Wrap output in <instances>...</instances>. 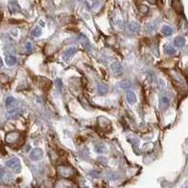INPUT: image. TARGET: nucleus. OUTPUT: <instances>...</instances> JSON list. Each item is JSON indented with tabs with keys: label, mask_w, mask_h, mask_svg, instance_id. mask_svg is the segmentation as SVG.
<instances>
[{
	"label": "nucleus",
	"mask_w": 188,
	"mask_h": 188,
	"mask_svg": "<svg viewBox=\"0 0 188 188\" xmlns=\"http://www.w3.org/2000/svg\"><path fill=\"white\" fill-rule=\"evenodd\" d=\"M77 51H78V49L76 48H71L69 49H67L64 53V55H63L64 61H69V60L71 58H73V56L76 54Z\"/></svg>",
	"instance_id": "6"
},
{
	"label": "nucleus",
	"mask_w": 188,
	"mask_h": 188,
	"mask_svg": "<svg viewBox=\"0 0 188 188\" xmlns=\"http://www.w3.org/2000/svg\"><path fill=\"white\" fill-rule=\"evenodd\" d=\"M6 165L8 166L9 168L14 170L16 172H19L20 168H21V164H20V160L18 158H12L9 161H7Z\"/></svg>",
	"instance_id": "1"
},
{
	"label": "nucleus",
	"mask_w": 188,
	"mask_h": 188,
	"mask_svg": "<svg viewBox=\"0 0 188 188\" xmlns=\"http://www.w3.org/2000/svg\"><path fill=\"white\" fill-rule=\"evenodd\" d=\"M22 115V111L18 109H11L7 112V116L10 119H15Z\"/></svg>",
	"instance_id": "4"
},
{
	"label": "nucleus",
	"mask_w": 188,
	"mask_h": 188,
	"mask_svg": "<svg viewBox=\"0 0 188 188\" xmlns=\"http://www.w3.org/2000/svg\"><path fill=\"white\" fill-rule=\"evenodd\" d=\"M55 84L57 86V89H59V91H62L63 88V82L60 79H57L55 80Z\"/></svg>",
	"instance_id": "20"
},
{
	"label": "nucleus",
	"mask_w": 188,
	"mask_h": 188,
	"mask_svg": "<svg viewBox=\"0 0 188 188\" xmlns=\"http://www.w3.org/2000/svg\"><path fill=\"white\" fill-rule=\"evenodd\" d=\"M185 44V39L182 36H178L174 40V45H175L177 48H183Z\"/></svg>",
	"instance_id": "11"
},
{
	"label": "nucleus",
	"mask_w": 188,
	"mask_h": 188,
	"mask_svg": "<svg viewBox=\"0 0 188 188\" xmlns=\"http://www.w3.org/2000/svg\"><path fill=\"white\" fill-rule=\"evenodd\" d=\"M164 50H165V54H167V55H174L176 53V50H175V48H173V46H171L170 45H165V46H164Z\"/></svg>",
	"instance_id": "13"
},
{
	"label": "nucleus",
	"mask_w": 188,
	"mask_h": 188,
	"mask_svg": "<svg viewBox=\"0 0 188 188\" xmlns=\"http://www.w3.org/2000/svg\"><path fill=\"white\" fill-rule=\"evenodd\" d=\"M26 51H31L32 50V45H31L30 42H28L26 44Z\"/></svg>",
	"instance_id": "21"
},
{
	"label": "nucleus",
	"mask_w": 188,
	"mask_h": 188,
	"mask_svg": "<svg viewBox=\"0 0 188 188\" xmlns=\"http://www.w3.org/2000/svg\"><path fill=\"white\" fill-rule=\"evenodd\" d=\"M160 106L162 109H165L169 106V99L166 97H162L160 99Z\"/></svg>",
	"instance_id": "14"
},
{
	"label": "nucleus",
	"mask_w": 188,
	"mask_h": 188,
	"mask_svg": "<svg viewBox=\"0 0 188 188\" xmlns=\"http://www.w3.org/2000/svg\"><path fill=\"white\" fill-rule=\"evenodd\" d=\"M126 98H127V101L131 105L135 104L137 101V97L133 92H128L126 95Z\"/></svg>",
	"instance_id": "7"
},
{
	"label": "nucleus",
	"mask_w": 188,
	"mask_h": 188,
	"mask_svg": "<svg viewBox=\"0 0 188 188\" xmlns=\"http://www.w3.org/2000/svg\"><path fill=\"white\" fill-rule=\"evenodd\" d=\"M129 29H130V30L131 31V32H133V33H135V32H137L139 29H140V26L137 24V23H135V22H131V23H130V25H129Z\"/></svg>",
	"instance_id": "17"
},
{
	"label": "nucleus",
	"mask_w": 188,
	"mask_h": 188,
	"mask_svg": "<svg viewBox=\"0 0 188 188\" xmlns=\"http://www.w3.org/2000/svg\"><path fill=\"white\" fill-rule=\"evenodd\" d=\"M16 104H17V100L14 97H7V99H6V106L8 107V108L13 109L16 106Z\"/></svg>",
	"instance_id": "9"
},
{
	"label": "nucleus",
	"mask_w": 188,
	"mask_h": 188,
	"mask_svg": "<svg viewBox=\"0 0 188 188\" xmlns=\"http://www.w3.org/2000/svg\"><path fill=\"white\" fill-rule=\"evenodd\" d=\"M109 91V88H108V85H106L104 83H100L97 85V93L98 94L99 96H105L107 93Z\"/></svg>",
	"instance_id": "5"
},
{
	"label": "nucleus",
	"mask_w": 188,
	"mask_h": 188,
	"mask_svg": "<svg viewBox=\"0 0 188 188\" xmlns=\"http://www.w3.org/2000/svg\"><path fill=\"white\" fill-rule=\"evenodd\" d=\"M16 62H17V60H16L15 56H13V55H7L5 57V63H6L7 65H9V66L15 65Z\"/></svg>",
	"instance_id": "8"
},
{
	"label": "nucleus",
	"mask_w": 188,
	"mask_h": 188,
	"mask_svg": "<svg viewBox=\"0 0 188 188\" xmlns=\"http://www.w3.org/2000/svg\"><path fill=\"white\" fill-rule=\"evenodd\" d=\"M119 86H120V88H122L124 90L126 89H130L131 87V83L130 80H122V82H119Z\"/></svg>",
	"instance_id": "16"
},
{
	"label": "nucleus",
	"mask_w": 188,
	"mask_h": 188,
	"mask_svg": "<svg viewBox=\"0 0 188 188\" xmlns=\"http://www.w3.org/2000/svg\"><path fill=\"white\" fill-rule=\"evenodd\" d=\"M43 155H44L43 149H40V147H35V149H33L31 152L29 153V158L32 161H39L43 158Z\"/></svg>",
	"instance_id": "2"
},
{
	"label": "nucleus",
	"mask_w": 188,
	"mask_h": 188,
	"mask_svg": "<svg viewBox=\"0 0 188 188\" xmlns=\"http://www.w3.org/2000/svg\"><path fill=\"white\" fill-rule=\"evenodd\" d=\"M9 10L12 13H16V12H18L20 11V7H19V5L16 2L13 1V2H11L9 4Z\"/></svg>",
	"instance_id": "12"
},
{
	"label": "nucleus",
	"mask_w": 188,
	"mask_h": 188,
	"mask_svg": "<svg viewBox=\"0 0 188 188\" xmlns=\"http://www.w3.org/2000/svg\"><path fill=\"white\" fill-rule=\"evenodd\" d=\"M42 34V29L40 26H35L33 30L31 31V35L33 37H39L40 35Z\"/></svg>",
	"instance_id": "19"
},
{
	"label": "nucleus",
	"mask_w": 188,
	"mask_h": 188,
	"mask_svg": "<svg viewBox=\"0 0 188 188\" xmlns=\"http://www.w3.org/2000/svg\"><path fill=\"white\" fill-rule=\"evenodd\" d=\"M68 171H72V169L69 168V167H67V166H59V172H60L61 175H63L64 177L70 176L72 173H68Z\"/></svg>",
	"instance_id": "10"
},
{
	"label": "nucleus",
	"mask_w": 188,
	"mask_h": 188,
	"mask_svg": "<svg viewBox=\"0 0 188 188\" xmlns=\"http://www.w3.org/2000/svg\"><path fill=\"white\" fill-rule=\"evenodd\" d=\"M162 32H163L164 35L169 36V35L172 34V29L170 28V26H164L162 28Z\"/></svg>",
	"instance_id": "18"
},
{
	"label": "nucleus",
	"mask_w": 188,
	"mask_h": 188,
	"mask_svg": "<svg viewBox=\"0 0 188 188\" xmlns=\"http://www.w3.org/2000/svg\"><path fill=\"white\" fill-rule=\"evenodd\" d=\"M2 178H3V170L0 168V180H2Z\"/></svg>",
	"instance_id": "23"
},
{
	"label": "nucleus",
	"mask_w": 188,
	"mask_h": 188,
	"mask_svg": "<svg viewBox=\"0 0 188 188\" xmlns=\"http://www.w3.org/2000/svg\"><path fill=\"white\" fill-rule=\"evenodd\" d=\"M3 65V62H2V59L0 58V67H1Z\"/></svg>",
	"instance_id": "24"
},
{
	"label": "nucleus",
	"mask_w": 188,
	"mask_h": 188,
	"mask_svg": "<svg viewBox=\"0 0 188 188\" xmlns=\"http://www.w3.org/2000/svg\"><path fill=\"white\" fill-rule=\"evenodd\" d=\"M111 70L115 76H121L123 74V67L118 62H112L110 65Z\"/></svg>",
	"instance_id": "3"
},
{
	"label": "nucleus",
	"mask_w": 188,
	"mask_h": 188,
	"mask_svg": "<svg viewBox=\"0 0 188 188\" xmlns=\"http://www.w3.org/2000/svg\"><path fill=\"white\" fill-rule=\"evenodd\" d=\"M19 138V133L17 132H11L7 135L6 139L8 142H12V141H16Z\"/></svg>",
	"instance_id": "15"
},
{
	"label": "nucleus",
	"mask_w": 188,
	"mask_h": 188,
	"mask_svg": "<svg viewBox=\"0 0 188 188\" xmlns=\"http://www.w3.org/2000/svg\"><path fill=\"white\" fill-rule=\"evenodd\" d=\"M98 161H99V162H101V164L104 163V165H107V159L105 157H99Z\"/></svg>",
	"instance_id": "22"
}]
</instances>
